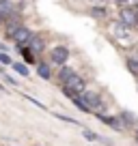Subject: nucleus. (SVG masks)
<instances>
[{
    "label": "nucleus",
    "instance_id": "f257e3e1",
    "mask_svg": "<svg viewBox=\"0 0 138 146\" xmlns=\"http://www.w3.org/2000/svg\"><path fill=\"white\" fill-rule=\"evenodd\" d=\"M84 90H86V84H84V78H80L78 73H71L63 84V92H65V97H69V99L76 97V95H82Z\"/></svg>",
    "mask_w": 138,
    "mask_h": 146
},
{
    "label": "nucleus",
    "instance_id": "f03ea898",
    "mask_svg": "<svg viewBox=\"0 0 138 146\" xmlns=\"http://www.w3.org/2000/svg\"><path fill=\"white\" fill-rule=\"evenodd\" d=\"M119 19L125 28H136L138 26V11L134 7H123L119 11Z\"/></svg>",
    "mask_w": 138,
    "mask_h": 146
},
{
    "label": "nucleus",
    "instance_id": "7ed1b4c3",
    "mask_svg": "<svg viewBox=\"0 0 138 146\" xmlns=\"http://www.w3.org/2000/svg\"><path fill=\"white\" fill-rule=\"evenodd\" d=\"M80 99H82V103L88 108V112L101 108V97H99V92H95V90H84L82 95H80Z\"/></svg>",
    "mask_w": 138,
    "mask_h": 146
},
{
    "label": "nucleus",
    "instance_id": "20e7f679",
    "mask_svg": "<svg viewBox=\"0 0 138 146\" xmlns=\"http://www.w3.org/2000/svg\"><path fill=\"white\" fill-rule=\"evenodd\" d=\"M30 36H32V32H30V28L28 26H22L19 24L17 28L13 30V35H11V39L15 41V45H19V47H24L28 41H30Z\"/></svg>",
    "mask_w": 138,
    "mask_h": 146
},
{
    "label": "nucleus",
    "instance_id": "39448f33",
    "mask_svg": "<svg viewBox=\"0 0 138 146\" xmlns=\"http://www.w3.org/2000/svg\"><path fill=\"white\" fill-rule=\"evenodd\" d=\"M50 58H52V62H54V64L65 67V64H67V60H69V50H67L65 45H56V47H52Z\"/></svg>",
    "mask_w": 138,
    "mask_h": 146
},
{
    "label": "nucleus",
    "instance_id": "423d86ee",
    "mask_svg": "<svg viewBox=\"0 0 138 146\" xmlns=\"http://www.w3.org/2000/svg\"><path fill=\"white\" fill-rule=\"evenodd\" d=\"M112 35H115V39L117 41H123V45H132V36H129V32H127V28L123 26L121 22H117V24H112Z\"/></svg>",
    "mask_w": 138,
    "mask_h": 146
},
{
    "label": "nucleus",
    "instance_id": "0eeeda50",
    "mask_svg": "<svg viewBox=\"0 0 138 146\" xmlns=\"http://www.w3.org/2000/svg\"><path fill=\"white\" fill-rule=\"evenodd\" d=\"M26 45H28V52H30V54H35V56L41 54L43 47H46V45H43V39H41V36H35V35L30 36V41H28Z\"/></svg>",
    "mask_w": 138,
    "mask_h": 146
},
{
    "label": "nucleus",
    "instance_id": "6e6552de",
    "mask_svg": "<svg viewBox=\"0 0 138 146\" xmlns=\"http://www.w3.org/2000/svg\"><path fill=\"white\" fill-rule=\"evenodd\" d=\"M15 13V7L11 0H0V22H5L7 17H11V15Z\"/></svg>",
    "mask_w": 138,
    "mask_h": 146
},
{
    "label": "nucleus",
    "instance_id": "1a4fd4ad",
    "mask_svg": "<svg viewBox=\"0 0 138 146\" xmlns=\"http://www.w3.org/2000/svg\"><path fill=\"white\" fill-rule=\"evenodd\" d=\"M97 118L101 120V123H106L108 127H112L115 131H123V125H121L119 118H115V116H104V114H97Z\"/></svg>",
    "mask_w": 138,
    "mask_h": 146
},
{
    "label": "nucleus",
    "instance_id": "9d476101",
    "mask_svg": "<svg viewBox=\"0 0 138 146\" xmlns=\"http://www.w3.org/2000/svg\"><path fill=\"white\" fill-rule=\"evenodd\" d=\"M37 75L41 80H52V67L48 62H43V60H39L37 62Z\"/></svg>",
    "mask_w": 138,
    "mask_h": 146
},
{
    "label": "nucleus",
    "instance_id": "9b49d317",
    "mask_svg": "<svg viewBox=\"0 0 138 146\" xmlns=\"http://www.w3.org/2000/svg\"><path fill=\"white\" fill-rule=\"evenodd\" d=\"M119 120H121V125H123V129L125 127H134V125H136V118H134L132 112H121Z\"/></svg>",
    "mask_w": 138,
    "mask_h": 146
},
{
    "label": "nucleus",
    "instance_id": "f8f14e48",
    "mask_svg": "<svg viewBox=\"0 0 138 146\" xmlns=\"http://www.w3.org/2000/svg\"><path fill=\"white\" fill-rule=\"evenodd\" d=\"M106 13H108V11H106V7H101V5H97V7H93V9H91V15H93L95 19L106 17Z\"/></svg>",
    "mask_w": 138,
    "mask_h": 146
},
{
    "label": "nucleus",
    "instance_id": "ddd939ff",
    "mask_svg": "<svg viewBox=\"0 0 138 146\" xmlns=\"http://www.w3.org/2000/svg\"><path fill=\"white\" fill-rule=\"evenodd\" d=\"M22 56H24V64H37L35 54H30V52H28V47H22Z\"/></svg>",
    "mask_w": 138,
    "mask_h": 146
},
{
    "label": "nucleus",
    "instance_id": "4468645a",
    "mask_svg": "<svg viewBox=\"0 0 138 146\" xmlns=\"http://www.w3.org/2000/svg\"><path fill=\"white\" fill-rule=\"evenodd\" d=\"M13 69L19 73V75H22V78H28V73H30V71H28V67H26L24 62H13Z\"/></svg>",
    "mask_w": 138,
    "mask_h": 146
},
{
    "label": "nucleus",
    "instance_id": "2eb2a0df",
    "mask_svg": "<svg viewBox=\"0 0 138 146\" xmlns=\"http://www.w3.org/2000/svg\"><path fill=\"white\" fill-rule=\"evenodd\" d=\"M127 67H129V71H132L134 75H138V60L136 58H127Z\"/></svg>",
    "mask_w": 138,
    "mask_h": 146
},
{
    "label": "nucleus",
    "instance_id": "dca6fc26",
    "mask_svg": "<svg viewBox=\"0 0 138 146\" xmlns=\"http://www.w3.org/2000/svg\"><path fill=\"white\" fill-rule=\"evenodd\" d=\"M56 118H60V120H65V123H69V125H80L78 120H74V118H69V116H63V114H54Z\"/></svg>",
    "mask_w": 138,
    "mask_h": 146
},
{
    "label": "nucleus",
    "instance_id": "f3484780",
    "mask_svg": "<svg viewBox=\"0 0 138 146\" xmlns=\"http://www.w3.org/2000/svg\"><path fill=\"white\" fill-rule=\"evenodd\" d=\"M71 73H74V71H71V69H67V67H63V69H60V75H58V78H60V80H67V78H69V75H71Z\"/></svg>",
    "mask_w": 138,
    "mask_h": 146
},
{
    "label": "nucleus",
    "instance_id": "a211bd4d",
    "mask_svg": "<svg viewBox=\"0 0 138 146\" xmlns=\"http://www.w3.org/2000/svg\"><path fill=\"white\" fill-rule=\"evenodd\" d=\"M82 135L86 137V140H99V137H97L93 131H88V129H84V131H82Z\"/></svg>",
    "mask_w": 138,
    "mask_h": 146
},
{
    "label": "nucleus",
    "instance_id": "6ab92c4d",
    "mask_svg": "<svg viewBox=\"0 0 138 146\" xmlns=\"http://www.w3.org/2000/svg\"><path fill=\"white\" fill-rule=\"evenodd\" d=\"M0 64H11V58H9V56L5 54V52L0 54Z\"/></svg>",
    "mask_w": 138,
    "mask_h": 146
},
{
    "label": "nucleus",
    "instance_id": "aec40b11",
    "mask_svg": "<svg viewBox=\"0 0 138 146\" xmlns=\"http://www.w3.org/2000/svg\"><path fill=\"white\" fill-rule=\"evenodd\" d=\"M125 2H129V0H125Z\"/></svg>",
    "mask_w": 138,
    "mask_h": 146
},
{
    "label": "nucleus",
    "instance_id": "412c9836",
    "mask_svg": "<svg viewBox=\"0 0 138 146\" xmlns=\"http://www.w3.org/2000/svg\"><path fill=\"white\" fill-rule=\"evenodd\" d=\"M136 135H138V131H136Z\"/></svg>",
    "mask_w": 138,
    "mask_h": 146
},
{
    "label": "nucleus",
    "instance_id": "4be33fe9",
    "mask_svg": "<svg viewBox=\"0 0 138 146\" xmlns=\"http://www.w3.org/2000/svg\"><path fill=\"white\" fill-rule=\"evenodd\" d=\"M101 2H104V0H101Z\"/></svg>",
    "mask_w": 138,
    "mask_h": 146
}]
</instances>
